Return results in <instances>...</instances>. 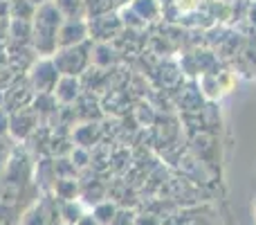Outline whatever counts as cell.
<instances>
[{"mask_svg":"<svg viewBox=\"0 0 256 225\" xmlns=\"http://www.w3.org/2000/svg\"><path fill=\"white\" fill-rule=\"evenodd\" d=\"M40 117L32 106L18 108V111L9 113V137L16 142H27L36 133V128H40Z\"/></svg>","mask_w":256,"mask_h":225,"instance_id":"cell-4","label":"cell"},{"mask_svg":"<svg viewBox=\"0 0 256 225\" xmlns=\"http://www.w3.org/2000/svg\"><path fill=\"white\" fill-rule=\"evenodd\" d=\"M88 39V21H63L58 30V48H72Z\"/></svg>","mask_w":256,"mask_h":225,"instance_id":"cell-6","label":"cell"},{"mask_svg":"<svg viewBox=\"0 0 256 225\" xmlns=\"http://www.w3.org/2000/svg\"><path fill=\"white\" fill-rule=\"evenodd\" d=\"M81 90H84L81 77H61L56 81V88H54L52 95L56 97V102L61 106H72L81 97Z\"/></svg>","mask_w":256,"mask_h":225,"instance_id":"cell-7","label":"cell"},{"mask_svg":"<svg viewBox=\"0 0 256 225\" xmlns=\"http://www.w3.org/2000/svg\"><path fill=\"white\" fill-rule=\"evenodd\" d=\"M63 21L61 12L56 9V5L50 3L36 5L34 18H32V50L36 52V57H54L58 50V30H61Z\"/></svg>","mask_w":256,"mask_h":225,"instance_id":"cell-1","label":"cell"},{"mask_svg":"<svg viewBox=\"0 0 256 225\" xmlns=\"http://www.w3.org/2000/svg\"><path fill=\"white\" fill-rule=\"evenodd\" d=\"M27 81H30L32 90H34L36 95L40 93H54V88H56V81L61 79V75H58L56 66H54L52 57H38L34 61V66L27 70Z\"/></svg>","mask_w":256,"mask_h":225,"instance_id":"cell-3","label":"cell"},{"mask_svg":"<svg viewBox=\"0 0 256 225\" xmlns=\"http://www.w3.org/2000/svg\"><path fill=\"white\" fill-rule=\"evenodd\" d=\"M86 214V207L79 198L74 200H58V216H61V223L66 225H74L81 216Z\"/></svg>","mask_w":256,"mask_h":225,"instance_id":"cell-10","label":"cell"},{"mask_svg":"<svg viewBox=\"0 0 256 225\" xmlns=\"http://www.w3.org/2000/svg\"><path fill=\"white\" fill-rule=\"evenodd\" d=\"M88 160H90V155H88V151H86L84 146H74V149L70 151V162L74 164V169L88 167Z\"/></svg>","mask_w":256,"mask_h":225,"instance_id":"cell-14","label":"cell"},{"mask_svg":"<svg viewBox=\"0 0 256 225\" xmlns=\"http://www.w3.org/2000/svg\"><path fill=\"white\" fill-rule=\"evenodd\" d=\"M61 225H66V223H61Z\"/></svg>","mask_w":256,"mask_h":225,"instance_id":"cell-18","label":"cell"},{"mask_svg":"<svg viewBox=\"0 0 256 225\" xmlns=\"http://www.w3.org/2000/svg\"><path fill=\"white\" fill-rule=\"evenodd\" d=\"M52 194L56 200H74L79 198V185L74 178H56L52 185Z\"/></svg>","mask_w":256,"mask_h":225,"instance_id":"cell-11","label":"cell"},{"mask_svg":"<svg viewBox=\"0 0 256 225\" xmlns=\"http://www.w3.org/2000/svg\"><path fill=\"white\" fill-rule=\"evenodd\" d=\"M86 21H88L90 41H110V39H115L122 30V21L110 12L90 16V18H86Z\"/></svg>","mask_w":256,"mask_h":225,"instance_id":"cell-5","label":"cell"},{"mask_svg":"<svg viewBox=\"0 0 256 225\" xmlns=\"http://www.w3.org/2000/svg\"><path fill=\"white\" fill-rule=\"evenodd\" d=\"M92 216L97 218V223L99 225H110V221L115 218V214H117V207L110 203V200H99L97 205H92Z\"/></svg>","mask_w":256,"mask_h":225,"instance_id":"cell-13","label":"cell"},{"mask_svg":"<svg viewBox=\"0 0 256 225\" xmlns=\"http://www.w3.org/2000/svg\"><path fill=\"white\" fill-rule=\"evenodd\" d=\"M34 5H43V3H50V0H32Z\"/></svg>","mask_w":256,"mask_h":225,"instance_id":"cell-17","label":"cell"},{"mask_svg":"<svg viewBox=\"0 0 256 225\" xmlns=\"http://www.w3.org/2000/svg\"><path fill=\"white\" fill-rule=\"evenodd\" d=\"M36 12V5L32 0H9V18L32 21Z\"/></svg>","mask_w":256,"mask_h":225,"instance_id":"cell-12","label":"cell"},{"mask_svg":"<svg viewBox=\"0 0 256 225\" xmlns=\"http://www.w3.org/2000/svg\"><path fill=\"white\" fill-rule=\"evenodd\" d=\"M9 39L14 45H30L32 41V21L9 18Z\"/></svg>","mask_w":256,"mask_h":225,"instance_id":"cell-9","label":"cell"},{"mask_svg":"<svg viewBox=\"0 0 256 225\" xmlns=\"http://www.w3.org/2000/svg\"><path fill=\"white\" fill-rule=\"evenodd\" d=\"M61 16L66 21H86L88 12H86V0H52Z\"/></svg>","mask_w":256,"mask_h":225,"instance_id":"cell-8","label":"cell"},{"mask_svg":"<svg viewBox=\"0 0 256 225\" xmlns=\"http://www.w3.org/2000/svg\"><path fill=\"white\" fill-rule=\"evenodd\" d=\"M110 225H135V218H132V214L124 212V209H117V214L110 221Z\"/></svg>","mask_w":256,"mask_h":225,"instance_id":"cell-15","label":"cell"},{"mask_svg":"<svg viewBox=\"0 0 256 225\" xmlns=\"http://www.w3.org/2000/svg\"><path fill=\"white\" fill-rule=\"evenodd\" d=\"M74 225H99V223H97V218L92 216V212H86L84 216H81V218H79V221H76Z\"/></svg>","mask_w":256,"mask_h":225,"instance_id":"cell-16","label":"cell"},{"mask_svg":"<svg viewBox=\"0 0 256 225\" xmlns=\"http://www.w3.org/2000/svg\"><path fill=\"white\" fill-rule=\"evenodd\" d=\"M52 61L61 77H84V72L92 63V41L88 39L72 48H58Z\"/></svg>","mask_w":256,"mask_h":225,"instance_id":"cell-2","label":"cell"}]
</instances>
